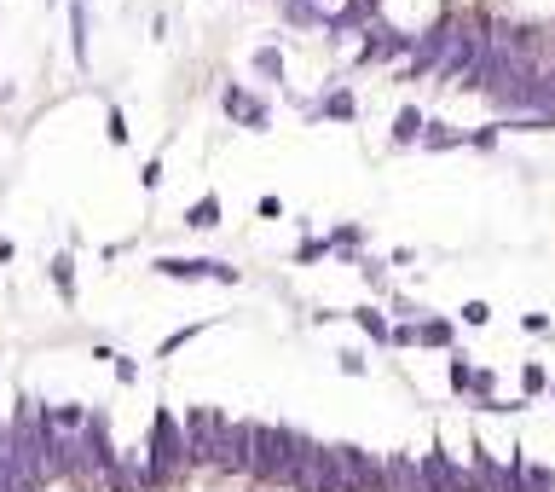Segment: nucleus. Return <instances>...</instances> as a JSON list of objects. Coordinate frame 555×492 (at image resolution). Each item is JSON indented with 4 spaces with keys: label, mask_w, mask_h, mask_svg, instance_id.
<instances>
[{
    "label": "nucleus",
    "mask_w": 555,
    "mask_h": 492,
    "mask_svg": "<svg viewBox=\"0 0 555 492\" xmlns=\"http://www.w3.org/2000/svg\"><path fill=\"white\" fill-rule=\"evenodd\" d=\"M145 469H151V481H156V487L192 469V440H185V417H173V411H156V423H151V447H145Z\"/></svg>",
    "instance_id": "obj_1"
},
{
    "label": "nucleus",
    "mask_w": 555,
    "mask_h": 492,
    "mask_svg": "<svg viewBox=\"0 0 555 492\" xmlns=\"http://www.w3.org/2000/svg\"><path fill=\"white\" fill-rule=\"evenodd\" d=\"M411 46H417V35H411V29L376 18V24L359 35V53L347 58V70H393V65H405V58H411Z\"/></svg>",
    "instance_id": "obj_2"
},
{
    "label": "nucleus",
    "mask_w": 555,
    "mask_h": 492,
    "mask_svg": "<svg viewBox=\"0 0 555 492\" xmlns=\"http://www.w3.org/2000/svg\"><path fill=\"white\" fill-rule=\"evenodd\" d=\"M232 435V417L214 406H192L185 411V440H192V469H214L220 464V447Z\"/></svg>",
    "instance_id": "obj_3"
},
{
    "label": "nucleus",
    "mask_w": 555,
    "mask_h": 492,
    "mask_svg": "<svg viewBox=\"0 0 555 492\" xmlns=\"http://www.w3.org/2000/svg\"><path fill=\"white\" fill-rule=\"evenodd\" d=\"M295 440H301V428L290 423H255V481H283L290 475Z\"/></svg>",
    "instance_id": "obj_4"
},
{
    "label": "nucleus",
    "mask_w": 555,
    "mask_h": 492,
    "mask_svg": "<svg viewBox=\"0 0 555 492\" xmlns=\"http://www.w3.org/2000/svg\"><path fill=\"white\" fill-rule=\"evenodd\" d=\"M156 278H180V284H237L243 273H237L232 261H214V256H156Z\"/></svg>",
    "instance_id": "obj_5"
},
{
    "label": "nucleus",
    "mask_w": 555,
    "mask_h": 492,
    "mask_svg": "<svg viewBox=\"0 0 555 492\" xmlns=\"http://www.w3.org/2000/svg\"><path fill=\"white\" fill-rule=\"evenodd\" d=\"M290 105H295L307 122H342V128H353L359 110H364V105H359V93L347 87V82H330L319 99H301V93H290Z\"/></svg>",
    "instance_id": "obj_6"
},
{
    "label": "nucleus",
    "mask_w": 555,
    "mask_h": 492,
    "mask_svg": "<svg viewBox=\"0 0 555 492\" xmlns=\"http://www.w3.org/2000/svg\"><path fill=\"white\" fill-rule=\"evenodd\" d=\"M220 116H226L232 128H249V134H266V128H273V105H266L255 87H243V82H226V87H220Z\"/></svg>",
    "instance_id": "obj_7"
},
{
    "label": "nucleus",
    "mask_w": 555,
    "mask_h": 492,
    "mask_svg": "<svg viewBox=\"0 0 555 492\" xmlns=\"http://www.w3.org/2000/svg\"><path fill=\"white\" fill-rule=\"evenodd\" d=\"M336 457H342L347 487H353V492H393L388 487V457L364 452V447H353V440H336Z\"/></svg>",
    "instance_id": "obj_8"
},
{
    "label": "nucleus",
    "mask_w": 555,
    "mask_h": 492,
    "mask_svg": "<svg viewBox=\"0 0 555 492\" xmlns=\"http://www.w3.org/2000/svg\"><path fill=\"white\" fill-rule=\"evenodd\" d=\"M417 469H422V492H474V469L451 464V452H446V447L422 452V457H417Z\"/></svg>",
    "instance_id": "obj_9"
},
{
    "label": "nucleus",
    "mask_w": 555,
    "mask_h": 492,
    "mask_svg": "<svg viewBox=\"0 0 555 492\" xmlns=\"http://www.w3.org/2000/svg\"><path fill=\"white\" fill-rule=\"evenodd\" d=\"M214 469H226V475H255V423H237L232 417V435H226V447H220V464Z\"/></svg>",
    "instance_id": "obj_10"
},
{
    "label": "nucleus",
    "mask_w": 555,
    "mask_h": 492,
    "mask_svg": "<svg viewBox=\"0 0 555 492\" xmlns=\"http://www.w3.org/2000/svg\"><path fill=\"white\" fill-rule=\"evenodd\" d=\"M330 0H278V24L283 29H307V35H324L330 29Z\"/></svg>",
    "instance_id": "obj_11"
},
{
    "label": "nucleus",
    "mask_w": 555,
    "mask_h": 492,
    "mask_svg": "<svg viewBox=\"0 0 555 492\" xmlns=\"http://www.w3.org/2000/svg\"><path fill=\"white\" fill-rule=\"evenodd\" d=\"M422 128H428V110H422L417 99L393 105V116H388V146H393V151H411V146H422Z\"/></svg>",
    "instance_id": "obj_12"
},
{
    "label": "nucleus",
    "mask_w": 555,
    "mask_h": 492,
    "mask_svg": "<svg viewBox=\"0 0 555 492\" xmlns=\"http://www.w3.org/2000/svg\"><path fill=\"white\" fill-rule=\"evenodd\" d=\"M324 244H330V256H336V261H359L364 249H371V232H364L359 220H336V226L324 232Z\"/></svg>",
    "instance_id": "obj_13"
},
{
    "label": "nucleus",
    "mask_w": 555,
    "mask_h": 492,
    "mask_svg": "<svg viewBox=\"0 0 555 492\" xmlns=\"http://www.w3.org/2000/svg\"><path fill=\"white\" fill-rule=\"evenodd\" d=\"M347 325H359L364 336L376 347H393V325H388V307H376V301H359L353 313H347Z\"/></svg>",
    "instance_id": "obj_14"
},
{
    "label": "nucleus",
    "mask_w": 555,
    "mask_h": 492,
    "mask_svg": "<svg viewBox=\"0 0 555 492\" xmlns=\"http://www.w3.org/2000/svg\"><path fill=\"white\" fill-rule=\"evenodd\" d=\"M417 347H434V354H457V325L440 319V313H422L417 319Z\"/></svg>",
    "instance_id": "obj_15"
},
{
    "label": "nucleus",
    "mask_w": 555,
    "mask_h": 492,
    "mask_svg": "<svg viewBox=\"0 0 555 492\" xmlns=\"http://www.w3.org/2000/svg\"><path fill=\"white\" fill-rule=\"evenodd\" d=\"M249 70H255V82H266V87H283L290 82V65H283V46H255V53H249Z\"/></svg>",
    "instance_id": "obj_16"
},
{
    "label": "nucleus",
    "mask_w": 555,
    "mask_h": 492,
    "mask_svg": "<svg viewBox=\"0 0 555 492\" xmlns=\"http://www.w3.org/2000/svg\"><path fill=\"white\" fill-rule=\"evenodd\" d=\"M463 146H469V128H457V122H446V116H428L417 151H463Z\"/></svg>",
    "instance_id": "obj_17"
},
{
    "label": "nucleus",
    "mask_w": 555,
    "mask_h": 492,
    "mask_svg": "<svg viewBox=\"0 0 555 492\" xmlns=\"http://www.w3.org/2000/svg\"><path fill=\"white\" fill-rule=\"evenodd\" d=\"M388 487H393V492H422V469H417V457L393 452V457H388Z\"/></svg>",
    "instance_id": "obj_18"
},
{
    "label": "nucleus",
    "mask_w": 555,
    "mask_h": 492,
    "mask_svg": "<svg viewBox=\"0 0 555 492\" xmlns=\"http://www.w3.org/2000/svg\"><path fill=\"white\" fill-rule=\"evenodd\" d=\"M185 226H192V232H214V226H220V197H214V192L197 197L192 209H185Z\"/></svg>",
    "instance_id": "obj_19"
},
{
    "label": "nucleus",
    "mask_w": 555,
    "mask_h": 492,
    "mask_svg": "<svg viewBox=\"0 0 555 492\" xmlns=\"http://www.w3.org/2000/svg\"><path fill=\"white\" fill-rule=\"evenodd\" d=\"M46 278H53L58 301H75V261H70V249H64V256H53V266H46Z\"/></svg>",
    "instance_id": "obj_20"
},
{
    "label": "nucleus",
    "mask_w": 555,
    "mask_h": 492,
    "mask_svg": "<svg viewBox=\"0 0 555 492\" xmlns=\"http://www.w3.org/2000/svg\"><path fill=\"white\" fill-rule=\"evenodd\" d=\"M209 325H220V319H197V325H180V330H173V336H163V342H156V359L180 354V347H185V342H197V336H203V330H209Z\"/></svg>",
    "instance_id": "obj_21"
},
{
    "label": "nucleus",
    "mask_w": 555,
    "mask_h": 492,
    "mask_svg": "<svg viewBox=\"0 0 555 492\" xmlns=\"http://www.w3.org/2000/svg\"><path fill=\"white\" fill-rule=\"evenodd\" d=\"M70 46L75 65H87V0H70Z\"/></svg>",
    "instance_id": "obj_22"
},
{
    "label": "nucleus",
    "mask_w": 555,
    "mask_h": 492,
    "mask_svg": "<svg viewBox=\"0 0 555 492\" xmlns=\"http://www.w3.org/2000/svg\"><path fill=\"white\" fill-rule=\"evenodd\" d=\"M324 256H330V244H324V232H319V237H301V244L290 249V261H295V266H312V261H324Z\"/></svg>",
    "instance_id": "obj_23"
},
{
    "label": "nucleus",
    "mask_w": 555,
    "mask_h": 492,
    "mask_svg": "<svg viewBox=\"0 0 555 492\" xmlns=\"http://www.w3.org/2000/svg\"><path fill=\"white\" fill-rule=\"evenodd\" d=\"M520 394H527V400H532V394H550V371H544L538 359L520 365Z\"/></svg>",
    "instance_id": "obj_24"
},
{
    "label": "nucleus",
    "mask_w": 555,
    "mask_h": 492,
    "mask_svg": "<svg viewBox=\"0 0 555 492\" xmlns=\"http://www.w3.org/2000/svg\"><path fill=\"white\" fill-rule=\"evenodd\" d=\"M498 134H503V122H481V128H469V151L491 156V151H498Z\"/></svg>",
    "instance_id": "obj_25"
},
{
    "label": "nucleus",
    "mask_w": 555,
    "mask_h": 492,
    "mask_svg": "<svg viewBox=\"0 0 555 492\" xmlns=\"http://www.w3.org/2000/svg\"><path fill=\"white\" fill-rule=\"evenodd\" d=\"M520 330H527V336H544V342H555V319H550V313H520Z\"/></svg>",
    "instance_id": "obj_26"
},
{
    "label": "nucleus",
    "mask_w": 555,
    "mask_h": 492,
    "mask_svg": "<svg viewBox=\"0 0 555 492\" xmlns=\"http://www.w3.org/2000/svg\"><path fill=\"white\" fill-rule=\"evenodd\" d=\"M104 139H110V146H116V151H122V146H128V116H122V110H116V105H110V110H104Z\"/></svg>",
    "instance_id": "obj_27"
},
{
    "label": "nucleus",
    "mask_w": 555,
    "mask_h": 492,
    "mask_svg": "<svg viewBox=\"0 0 555 492\" xmlns=\"http://www.w3.org/2000/svg\"><path fill=\"white\" fill-rule=\"evenodd\" d=\"M457 319H463L469 330H486V325H491V307H486V301H463V307H457Z\"/></svg>",
    "instance_id": "obj_28"
},
{
    "label": "nucleus",
    "mask_w": 555,
    "mask_h": 492,
    "mask_svg": "<svg viewBox=\"0 0 555 492\" xmlns=\"http://www.w3.org/2000/svg\"><path fill=\"white\" fill-rule=\"evenodd\" d=\"M336 365H342L347 377H371V359H364L359 347H342V354H336Z\"/></svg>",
    "instance_id": "obj_29"
},
{
    "label": "nucleus",
    "mask_w": 555,
    "mask_h": 492,
    "mask_svg": "<svg viewBox=\"0 0 555 492\" xmlns=\"http://www.w3.org/2000/svg\"><path fill=\"white\" fill-rule=\"evenodd\" d=\"M139 186H145V192H156V186H163V156H151V163L139 168Z\"/></svg>",
    "instance_id": "obj_30"
},
{
    "label": "nucleus",
    "mask_w": 555,
    "mask_h": 492,
    "mask_svg": "<svg viewBox=\"0 0 555 492\" xmlns=\"http://www.w3.org/2000/svg\"><path fill=\"white\" fill-rule=\"evenodd\" d=\"M110 365H116V383H134V377H139V365H134L128 354H116V359H110Z\"/></svg>",
    "instance_id": "obj_31"
},
{
    "label": "nucleus",
    "mask_w": 555,
    "mask_h": 492,
    "mask_svg": "<svg viewBox=\"0 0 555 492\" xmlns=\"http://www.w3.org/2000/svg\"><path fill=\"white\" fill-rule=\"evenodd\" d=\"M255 209H261V220H278V215H283V203H278V197H261Z\"/></svg>",
    "instance_id": "obj_32"
},
{
    "label": "nucleus",
    "mask_w": 555,
    "mask_h": 492,
    "mask_svg": "<svg viewBox=\"0 0 555 492\" xmlns=\"http://www.w3.org/2000/svg\"><path fill=\"white\" fill-rule=\"evenodd\" d=\"M12 261V244H6V237H0V266H6Z\"/></svg>",
    "instance_id": "obj_33"
},
{
    "label": "nucleus",
    "mask_w": 555,
    "mask_h": 492,
    "mask_svg": "<svg viewBox=\"0 0 555 492\" xmlns=\"http://www.w3.org/2000/svg\"><path fill=\"white\" fill-rule=\"evenodd\" d=\"M550 400H555V383H550Z\"/></svg>",
    "instance_id": "obj_34"
}]
</instances>
